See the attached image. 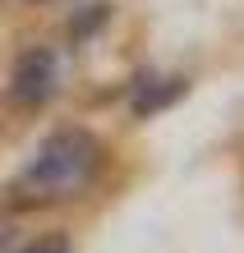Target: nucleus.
Here are the masks:
<instances>
[{
    "mask_svg": "<svg viewBox=\"0 0 244 253\" xmlns=\"http://www.w3.org/2000/svg\"><path fill=\"white\" fill-rule=\"evenodd\" d=\"M101 161H106V147L93 129L83 125H69V129H55L37 143V152L28 157V166L14 175V203L19 207H60V203H74L83 198L88 189L97 184L101 175Z\"/></svg>",
    "mask_w": 244,
    "mask_h": 253,
    "instance_id": "f257e3e1",
    "label": "nucleus"
},
{
    "mask_svg": "<svg viewBox=\"0 0 244 253\" xmlns=\"http://www.w3.org/2000/svg\"><path fill=\"white\" fill-rule=\"evenodd\" d=\"M60 87V60L51 46H23L9 69V101L19 111H42Z\"/></svg>",
    "mask_w": 244,
    "mask_h": 253,
    "instance_id": "f03ea898",
    "label": "nucleus"
},
{
    "mask_svg": "<svg viewBox=\"0 0 244 253\" xmlns=\"http://www.w3.org/2000/svg\"><path fill=\"white\" fill-rule=\"evenodd\" d=\"M19 253H74V249H69V240H60V235H47V240L28 244V249H19Z\"/></svg>",
    "mask_w": 244,
    "mask_h": 253,
    "instance_id": "7ed1b4c3",
    "label": "nucleus"
}]
</instances>
